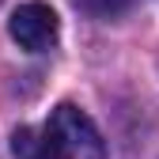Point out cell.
Returning <instances> with one entry per match:
<instances>
[{
  "mask_svg": "<svg viewBox=\"0 0 159 159\" xmlns=\"http://www.w3.org/2000/svg\"><path fill=\"white\" fill-rule=\"evenodd\" d=\"M11 38L30 53H46L57 46V34H61V23H57V11L42 0H30V4H19L8 19Z\"/></svg>",
  "mask_w": 159,
  "mask_h": 159,
  "instance_id": "obj_2",
  "label": "cell"
},
{
  "mask_svg": "<svg viewBox=\"0 0 159 159\" xmlns=\"http://www.w3.org/2000/svg\"><path fill=\"white\" fill-rule=\"evenodd\" d=\"M72 4H76L80 11L95 15V19H114V15L133 11L136 4H140V0H72Z\"/></svg>",
  "mask_w": 159,
  "mask_h": 159,
  "instance_id": "obj_3",
  "label": "cell"
},
{
  "mask_svg": "<svg viewBox=\"0 0 159 159\" xmlns=\"http://www.w3.org/2000/svg\"><path fill=\"white\" fill-rule=\"evenodd\" d=\"M15 155L23 159H106V144L98 136L95 121L72 102H61L49 121L30 133H15Z\"/></svg>",
  "mask_w": 159,
  "mask_h": 159,
  "instance_id": "obj_1",
  "label": "cell"
}]
</instances>
